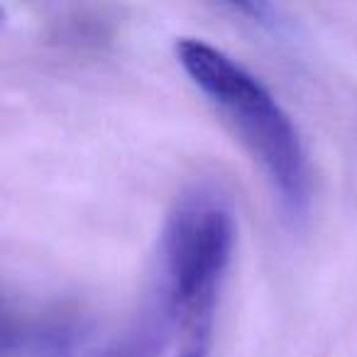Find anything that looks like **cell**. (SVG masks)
<instances>
[{
  "instance_id": "cell-1",
  "label": "cell",
  "mask_w": 357,
  "mask_h": 357,
  "mask_svg": "<svg viewBox=\"0 0 357 357\" xmlns=\"http://www.w3.org/2000/svg\"><path fill=\"white\" fill-rule=\"evenodd\" d=\"M176 61L240 135L272 184L284 213L291 220L306 218L313 199L311 159L296 123L277 96L238 59L204 40H178Z\"/></svg>"
},
{
  "instance_id": "cell-2",
  "label": "cell",
  "mask_w": 357,
  "mask_h": 357,
  "mask_svg": "<svg viewBox=\"0 0 357 357\" xmlns=\"http://www.w3.org/2000/svg\"><path fill=\"white\" fill-rule=\"evenodd\" d=\"M233 248L235 208L220 186L196 184L178 196L159 235L149 296L181 331L213 321Z\"/></svg>"
},
{
  "instance_id": "cell-3",
  "label": "cell",
  "mask_w": 357,
  "mask_h": 357,
  "mask_svg": "<svg viewBox=\"0 0 357 357\" xmlns=\"http://www.w3.org/2000/svg\"><path fill=\"white\" fill-rule=\"evenodd\" d=\"M174 328V318L164 311L162 303L149 296L142 311L100 350H96L93 357H159L172 340Z\"/></svg>"
},
{
  "instance_id": "cell-4",
  "label": "cell",
  "mask_w": 357,
  "mask_h": 357,
  "mask_svg": "<svg viewBox=\"0 0 357 357\" xmlns=\"http://www.w3.org/2000/svg\"><path fill=\"white\" fill-rule=\"evenodd\" d=\"M211 340H213V321H199L184 328V342L176 357H208Z\"/></svg>"
},
{
  "instance_id": "cell-5",
  "label": "cell",
  "mask_w": 357,
  "mask_h": 357,
  "mask_svg": "<svg viewBox=\"0 0 357 357\" xmlns=\"http://www.w3.org/2000/svg\"><path fill=\"white\" fill-rule=\"evenodd\" d=\"M27 333L17 326L13 313L0 301V357H20L25 350Z\"/></svg>"
}]
</instances>
